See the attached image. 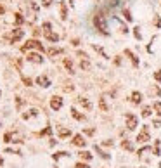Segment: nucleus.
Wrapping results in <instances>:
<instances>
[{
    "instance_id": "nucleus-1",
    "label": "nucleus",
    "mask_w": 161,
    "mask_h": 168,
    "mask_svg": "<svg viewBox=\"0 0 161 168\" xmlns=\"http://www.w3.org/2000/svg\"><path fill=\"white\" fill-rule=\"evenodd\" d=\"M94 24H95V28H97L101 33L107 35V23H106V16H104L102 12H97V14L94 16Z\"/></svg>"
},
{
    "instance_id": "nucleus-12",
    "label": "nucleus",
    "mask_w": 161,
    "mask_h": 168,
    "mask_svg": "<svg viewBox=\"0 0 161 168\" xmlns=\"http://www.w3.org/2000/svg\"><path fill=\"white\" fill-rule=\"evenodd\" d=\"M57 134H59L61 139H66V137H70V135H71V130H70V128H62V127H59V128H57Z\"/></svg>"
},
{
    "instance_id": "nucleus-15",
    "label": "nucleus",
    "mask_w": 161,
    "mask_h": 168,
    "mask_svg": "<svg viewBox=\"0 0 161 168\" xmlns=\"http://www.w3.org/2000/svg\"><path fill=\"white\" fill-rule=\"evenodd\" d=\"M78 102L81 104L85 109H92V104H90V101H88V99H85V97H78Z\"/></svg>"
},
{
    "instance_id": "nucleus-17",
    "label": "nucleus",
    "mask_w": 161,
    "mask_h": 168,
    "mask_svg": "<svg viewBox=\"0 0 161 168\" xmlns=\"http://www.w3.org/2000/svg\"><path fill=\"white\" fill-rule=\"evenodd\" d=\"M23 21H25V17H23L21 14H14V23H16L17 28H19V24H23Z\"/></svg>"
},
{
    "instance_id": "nucleus-31",
    "label": "nucleus",
    "mask_w": 161,
    "mask_h": 168,
    "mask_svg": "<svg viewBox=\"0 0 161 168\" xmlns=\"http://www.w3.org/2000/svg\"><path fill=\"white\" fill-rule=\"evenodd\" d=\"M139 30H140V28H135V31H133V35H135V38H137V40H140V38H142V35H140V31H139Z\"/></svg>"
},
{
    "instance_id": "nucleus-18",
    "label": "nucleus",
    "mask_w": 161,
    "mask_h": 168,
    "mask_svg": "<svg viewBox=\"0 0 161 168\" xmlns=\"http://www.w3.org/2000/svg\"><path fill=\"white\" fill-rule=\"evenodd\" d=\"M59 54H62V49H56V47L49 49V56H50V57H54V56H59Z\"/></svg>"
},
{
    "instance_id": "nucleus-13",
    "label": "nucleus",
    "mask_w": 161,
    "mask_h": 168,
    "mask_svg": "<svg viewBox=\"0 0 161 168\" xmlns=\"http://www.w3.org/2000/svg\"><path fill=\"white\" fill-rule=\"evenodd\" d=\"M59 9H61V19H68V7H66V2H61V4H59Z\"/></svg>"
},
{
    "instance_id": "nucleus-36",
    "label": "nucleus",
    "mask_w": 161,
    "mask_h": 168,
    "mask_svg": "<svg viewBox=\"0 0 161 168\" xmlns=\"http://www.w3.org/2000/svg\"><path fill=\"white\" fill-rule=\"evenodd\" d=\"M52 26H50V23H43V31H49Z\"/></svg>"
},
{
    "instance_id": "nucleus-2",
    "label": "nucleus",
    "mask_w": 161,
    "mask_h": 168,
    "mask_svg": "<svg viewBox=\"0 0 161 168\" xmlns=\"http://www.w3.org/2000/svg\"><path fill=\"white\" fill-rule=\"evenodd\" d=\"M31 49H36V50H43V45L40 44L38 40H28L26 44H25V45L21 47V50H23V52H26V50L30 52Z\"/></svg>"
},
{
    "instance_id": "nucleus-28",
    "label": "nucleus",
    "mask_w": 161,
    "mask_h": 168,
    "mask_svg": "<svg viewBox=\"0 0 161 168\" xmlns=\"http://www.w3.org/2000/svg\"><path fill=\"white\" fill-rule=\"evenodd\" d=\"M123 16H125V19H127V21H132V14H130V11H128V9H125V11H123Z\"/></svg>"
},
{
    "instance_id": "nucleus-6",
    "label": "nucleus",
    "mask_w": 161,
    "mask_h": 168,
    "mask_svg": "<svg viewBox=\"0 0 161 168\" xmlns=\"http://www.w3.org/2000/svg\"><path fill=\"white\" fill-rule=\"evenodd\" d=\"M137 140H139V142H147L149 140V127H147V125H144V127H142L140 134L137 135Z\"/></svg>"
},
{
    "instance_id": "nucleus-21",
    "label": "nucleus",
    "mask_w": 161,
    "mask_h": 168,
    "mask_svg": "<svg viewBox=\"0 0 161 168\" xmlns=\"http://www.w3.org/2000/svg\"><path fill=\"white\" fill-rule=\"evenodd\" d=\"M152 108H154L156 114H158V116H161V102H159V101H156V102L152 104Z\"/></svg>"
},
{
    "instance_id": "nucleus-4",
    "label": "nucleus",
    "mask_w": 161,
    "mask_h": 168,
    "mask_svg": "<svg viewBox=\"0 0 161 168\" xmlns=\"http://www.w3.org/2000/svg\"><path fill=\"white\" fill-rule=\"evenodd\" d=\"M23 36H25V31H23L21 28H16V30H12V31H11L9 40H11V44H16V42H19Z\"/></svg>"
},
{
    "instance_id": "nucleus-9",
    "label": "nucleus",
    "mask_w": 161,
    "mask_h": 168,
    "mask_svg": "<svg viewBox=\"0 0 161 168\" xmlns=\"http://www.w3.org/2000/svg\"><path fill=\"white\" fill-rule=\"evenodd\" d=\"M43 35H45V38H47L49 42H52V44L59 42V35H57V33H52L50 30H49V31H43Z\"/></svg>"
},
{
    "instance_id": "nucleus-42",
    "label": "nucleus",
    "mask_w": 161,
    "mask_h": 168,
    "mask_svg": "<svg viewBox=\"0 0 161 168\" xmlns=\"http://www.w3.org/2000/svg\"><path fill=\"white\" fill-rule=\"evenodd\" d=\"M4 12H5V9H4L2 5H0V14H4Z\"/></svg>"
},
{
    "instance_id": "nucleus-16",
    "label": "nucleus",
    "mask_w": 161,
    "mask_h": 168,
    "mask_svg": "<svg viewBox=\"0 0 161 168\" xmlns=\"http://www.w3.org/2000/svg\"><path fill=\"white\" fill-rule=\"evenodd\" d=\"M125 54H127V56H128V57L132 59V62H133V66H139V59H137V57L133 56V52H132V50H128V49H127V50H125Z\"/></svg>"
},
{
    "instance_id": "nucleus-38",
    "label": "nucleus",
    "mask_w": 161,
    "mask_h": 168,
    "mask_svg": "<svg viewBox=\"0 0 161 168\" xmlns=\"http://www.w3.org/2000/svg\"><path fill=\"white\" fill-rule=\"evenodd\" d=\"M94 132H95L94 128H87V130H85V134H87V135H94Z\"/></svg>"
},
{
    "instance_id": "nucleus-27",
    "label": "nucleus",
    "mask_w": 161,
    "mask_h": 168,
    "mask_svg": "<svg viewBox=\"0 0 161 168\" xmlns=\"http://www.w3.org/2000/svg\"><path fill=\"white\" fill-rule=\"evenodd\" d=\"M142 116H144V118H147V116H151V108H149V106H146V108L142 109Z\"/></svg>"
},
{
    "instance_id": "nucleus-22",
    "label": "nucleus",
    "mask_w": 161,
    "mask_h": 168,
    "mask_svg": "<svg viewBox=\"0 0 161 168\" xmlns=\"http://www.w3.org/2000/svg\"><path fill=\"white\" fill-rule=\"evenodd\" d=\"M95 151H97V153L101 154V158H104V159H109V158H111V156H109L107 153H104V151H101V147H99V146H95Z\"/></svg>"
},
{
    "instance_id": "nucleus-5",
    "label": "nucleus",
    "mask_w": 161,
    "mask_h": 168,
    "mask_svg": "<svg viewBox=\"0 0 161 168\" xmlns=\"http://www.w3.org/2000/svg\"><path fill=\"white\" fill-rule=\"evenodd\" d=\"M50 108H52L54 111H59V109L62 108V97H59V95H54V97L50 99Z\"/></svg>"
},
{
    "instance_id": "nucleus-14",
    "label": "nucleus",
    "mask_w": 161,
    "mask_h": 168,
    "mask_svg": "<svg viewBox=\"0 0 161 168\" xmlns=\"http://www.w3.org/2000/svg\"><path fill=\"white\" fill-rule=\"evenodd\" d=\"M71 116H73L75 120H78V121H83V120H85V114H81V113L76 111L75 108H71Z\"/></svg>"
},
{
    "instance_id": "nucleus-35",
    "label": "nucleus",
    "mask_w": 161,
    "mask_h": 168,
    "mask_svg": "<svg viewBox=\"0 0 161 168\" xmlns=\"http://www.w3.org/2000/svg\"><path fill=\"white\" fill-rule=\"evenodd\" d=\"M75 168H90L88 165H85V163H76V166Z\"/></svg>"
},
{
    "instance_id": "nucleus-20",
    "label": "nucleus",
    "mask_w": 161,
    "mask_h": 168,
    "mask_svg": "<svg viewBox=\"0 0 161 168\" xmlns=\"http://www.w3.org/2000/svg\"><path fill=\"white\" fill-rule=\"evenodd\" d=\"M99 108H101L102 111H107V109H109V108H107V104H106V99H104V97H101V99H99Z\"/></svg>"
},
{
    "instance_id": "nucleus-29",
    "label": "nucleus",
    "mask_w": 161,
    "mask_h": 168,
    "mask_svg": "<svg viewBox=\"0 0 161 168\" xmlns=\"http://www.w3.org/2000/svg\"><path fill=\"white\" fill-rule=\"evenodd\" d=\"M61 156H68V153H64V151H61V153H56V154H54V156H52V158H54V159H56V161H57V159H59V158H61Z\"/></svg>"
},
{
    "instance_id": "nucleus-37",
    "label": "nucleus",
    "mask_w": 161,
    "mask_h": 168,
    "mask_svg": "<svg viewBox=\"0 0 161 168\" xmlns=\"http://www.w3.org/2000/svg\"><path fill=\"white\" fill-rule=\"evenodd\" d=\"M16 104H17V108H21L23 106V99L21 97H16Z\"/></svg>"
},
{
    "instance_id": "nucleus-40",
    "label": "nucleus",
    "mask_w": 161,
    "mask_h": 168,
    "mask_svg": "<svg viewBox=\"0 0 161 168\" xmlns=\"http://www.w3.org/2000/svg\"><path fill=\"white\" fill-rule=\"evenodd\" d=\"M64 90H66V92H71V90H73V85H66Z\"/></svg>"
},
{
    "instance_id": "nucleus-19",
    "label": "nucleus",
    "mask_w": 161,
    "mask_h": 168,
    "mask_svg": "<svg viewBox=\"0 0 161 168\" xmlns=\"http://www.w3.org/2000/svg\"><path fill=\"white\" fill-rule=\"evenodd\" d=\"M78 154H80V158H81V159H87V161H90V159H92V154H90L88 151H81V153H78Z\"/></svg>"
},
{
    "instance_id": "nucleus-32",
    "label": "nucleus",
    "mask_w": 161,
    "mask_h": 168,
    "mask_svg": "<svg viewBox=\"0 0 161 168\" xmlns=\"http://www.w3.org/2000/svg\"><path fill=\"white\" fill-rule=\"evenodd\" d=\"M52 2H56V0H42V5H43V7H49Z\"/></svg>"
},
{
    "instance_id": "nucleus-7",
    "label": "nucleus",
    "mask_w": 161,
    "mask_h": 168,
    "mask_svg": "<svg viewBox=\"0 0 161 168\" xmlns=\"http://www.w3.org/2000/svg\"><path fill=\"white\" fill-rule=\"evenodd\" d=\"M26 59L30 62H36V64H42V62H43V57L40 54H36V52H28V57Z\"/></svg>"
},
{
    "instance_id": "nucleus-39",
    "label": "nucleus",
    "mask_w": 161,
    "mask_h": 168,
    "mask_svg": "<svg viewBox=\"0 0 161 168\" xmlns=\"http://www.w3.org/2000/svg\"><path fill=\"white\" fill-rule=\"evenodd\" d=\"M154 78L159 81V80H161V71H156V73H154Z\"/></svg>"
},
{
    "instance_id": "nucleus-24",
    "label": "nucleus",
    "mask_w": 161,
    "mask_h": 168,
    "mask_svg": "<svg viewBox=\"0 0 161 168\" xmlns=\"http://www.w3.org/2000/svg\"><path fill=\"white\" fill-rule=\"evenodd\" d=\"M80 68H81V69H85V71H87V69H90V62H88L87 59H83V61L80 62Z\"/></svg>"
},
{
    "instance_id": "nucleus-43",
    "label": "nucleus",
    "mask_w": 161,
    "mask_h": 168,
    "mask_svg": "<svg viewBox=\"0 0 161 168\" xmlns=\"http://www.w3.org/2000/svg\"><path fill=\"white\" fill-rule=\"evenodd\" d=\"M0 127H2V123H0Z\"/></svg>"
},
{
    "instance_id": "nucleus-26",
    "label": "nucleus",
    "mask_w": 161,
    "mask_h": 168,
    "mask_svg": "<svg viewBox=\"0 0 161 168\" xmlns=\"http://www.w3.org/2000/svg\"><path fill=\"white\" fill-rule=\"evenodd\" d=\"M149 94H151V95H159L161 90H159V87H151V89H149Z\"/></svg>"
},
{
    "instance_id": "nucleus-11",
    "label": "nucleus",
    "mask_w": 161,
    "mask_h": 168,
    "mask_svg": "<svg viewBox=\"0 0 161 168\" xmlns=\"http://www.w3.org/2000/svg\"><path fill=\"white\" fill-rule=\"evenodd\" d=\"M130 101H132L133 104H140V102H142V94H140V92H137V90H135V92H132Z\"/></svg>"
},
{
    "instance_id": "nucleus-10",
    "label": "nucleus",
    "mask_w": 161,
    "mask_h": 168,
    "mask_svg": "<svg viewBox=\"0 0 161 168\" xmlns=\"http://www.w3.org/2000/svg\"><path fill=\"white\" fill-rule=\"evenodd\" d=\"M36 83H38L40 87H43V89L50 87V80H49L47 76H38V78H36Z\"/></svg>"
},
{
    "instance_id": "nucleus-8",
    "label": "nucleus",
    "mask_w": 161,
    "mask_h": 168,
    "mask_svg": "<svg viewBox=\"0 0 161 168\" xmlns=\"http://www.w3.org/2000/svg\"><path fill=\"white\" fill-rule=\"evenodd\" d=\"M71 144H73V146H78V147H85V146H87V140L83 139V135H80V134H78V135H75V137H73Z\"/></svg>"
},
{
    "instance_id": "nucleus-23",
    "label": "nucleus",
    "mask_w": 161,
    "mask_h": 168,
    "mask_svg": "<svg viewBox=\"0 0 161 168\" xmlns=\"http://www.w3.org/2000/svg\"><path fill=\"white\" fill-rule=\"evenodd\" d=\"M121 147H123V149H127V151H132V149H133V146H132L128 140H123V142H121Z\"/></svg>"
},
{
    "instance_id": "nucleus-3",
    "label": "nucleus",
    "mask_w": 161,
    "mask_h": 168,
    "mask_svg": "<svg viewBox=\"0 0 161 168\" xmlns=\"http://www.w3.org/2000/svg\"><path fill=\"white\" fill-rule=\"evenodd\" d=\"M125 121H127V128L128 130H135L137 125H139V120H137V116L133 113H127L125 114Z\"/></svg>"
},
{
    "instance_id": "nucleus-25",
    "label": "nucleus",
    "mask_w": 161,
    "mask_h": 168,
    "mask_svg": "<svg viewBox=\"0 0 161 168\" xmlns=\"http://www.w3.org/2000/svg\"><path fill=\"white\" fill-rule=\"evenodd\" d=\"M64 66L70 69V73H73V62H71V59H64Z\"/></svg>"
},
{
    "instance_id": "nucleus-30",
    "label": "nucleus",
    "mask_w": 161,
    "mask_h": 168,
    "mask_svg": "<svg viewBox=\"0 0 161 168\" xmlns=\"http://www.w3.org/2000/svg\"><path fill=\"white\" fill-rule=\"evenodd\" d=\"M154 154H156V156H159V140H156V142H154Z\"/></svg>"
},
{
    "instance_id": "nucleus-33",
    "label": "nucleus",
    "mask_w": 161,
    "mask_h": 168,
    "mask_svg": "<svg viewBox=\"0 0 161 168\" xmlns=\"http://www.w3.org/2000/svg\"><path fill=\"white\" fill-rule=\"evenodd\" d=\"M50 132H52V128H50V127H47L45 130H42V132H40V135H49Z\"/></svg>"
},
{
    "instance_id": "nucleus-34",
    "label": "nucleus",
    "mask_w": 161,
    "mask_h": 168,
    "mask_svg": "<svg viewBox=\"0 0 161 168\" xmlns=\"http://www.w3.org/2000/svg\"><path fill=\"white\" fill-rule=\"evenodd\" d=\"M23 81H25V85H26V87H31V80H30V78L25 76V78H23Z\"/></svg>"
},
{
    "instance_id": "nucleus-41",
    "label": "nucleus",
    "mask_w": 161,
    "mask_h": 168,
    "mask_svg": "<svg viewBox=\"0 0 161 168\" xmlns=\"http://www.w3.org/2000/svg\"><path fill=\"white\" fill-rule=\"evenodd\" d=\"M154 127H161V121L159 120H154Z\"/></svg>"
}]
</instances>
